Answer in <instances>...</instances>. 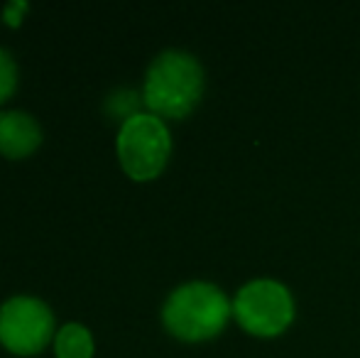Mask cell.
<instances>
[{"label": "cell", "mask_w": 360, "mask_h": 358, "mask_svg": "<svg viewBox=\"0 0 360 358\" xmlns=\"http://www.w3.org/2000/svg\"><path fill=\"white\" fill-rule=\"evenodd\" d=\"M204 91V69L181 49H167L152 59L145 77V103L155 113L181 118Z\"/></svg>", "instance_id": "6da1fadb"}, {"label": "cell", "mask_w": 360, "mask_h": 358, "mask_svg": "<svg viewBox=\"0 0 360 358\" xmlns=\"http://www.w3.org/2000/svg\"><path fill=\"white\" fill-rule=\"evenodd\" d=\"M228 314H231V305L223 290L214 282L204 280L186 282L172 290L162 309L167 329L186 341L211 339L223 329Z\"/></svg>", "instance_id": "7a4b0ae2"}, {"label": "cell", "mask_w": 360, "mask_h": 358, "mask_svg": "<svg viewBox=\"0 0 360 358\" xmlns=\"http://www.w3.org/2000/svg\"><path fill=\"white\" fill-rule=\"evenodd\" d=\"M118 158L123 170L133 179H152L162 172L169 158V130L157 115L133 113L118 130Z\"/></svg>", "instance_id": "3957f363"}, {"label": "cell", "mask_w": 360, "mask_h": 358, "mask_svg": "<svg viewBox=\"0 0 360 358\" xmlns=\"http://www.w3.org/2000/svg\"><path fill=\"white\" fill-rule=\"evenodd\" d=\"M233 312L250 334L275 336L292 321L294 300L282 282L260 277L240 287L233 302Z\"/></svg>", "instance_id": "277c9868"}, {"label": "cell", "mask_w": 360, "mask_h": 358, "mask_svg": "<svg viewBox=\"0 0 360 358\" xmlns=\"http://www.w3.org/2000/svg\"><path fill=\"white\" fill-rule=\"evenodd\" d=\"M54 331V317L37 297L18 295L0 305V344L15 354H37Z\"/></svg>", "instance_id": "5b68a950"}, {"label": "cell", "mask_w": 360, "mask_h": 358, "mask_svg": "<svg viewBox=\"0 0 360 358\" xmlns=\"http://www.w3.org/2000/svg\"><path fill=\"white\" fill-rule=\"evenodd\" d=\"M42 140L37 120L25 110H0V153L5 158H25Z\"/></svg>", "instance_id": "8992f818"}, {"label": "cell", "mask_w": 360, "mask_h": 358, "mask_svg": "<svg viewBox=\"0 0 360 358\" xmlns=\"http://www.w3.org/2000/svg\"><path fill=\"white\" fill-rule=\"evenodd\" d=\"M54 354L57 358H91L94 356V339L84 324H64L54 334Z\"/></svg>", "instance_id": "52a82bcc"}, {"label": "cell", "mask_w": 360, "mask_h": 358, "mask_svg": "<svg viewBox=\"0 0 360 358\" xmlns=\"http://www.w3.org/2000/svg\"><path fill=\"white\" fill-rule=\"evenodd\" d=\"M15 84H18V67H15L13 57L0 47V101L13 94Z\"/></svg>", "instance_id": "ba28073f"}]
</instances>
